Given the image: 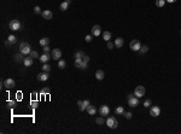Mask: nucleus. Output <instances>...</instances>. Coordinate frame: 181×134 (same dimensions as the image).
Here are the masks:
<instances>
[{
  "mask_svg": "<svg viewBox=\"0 0 181 134\" xmlns=\"http://www.w3.org/2000/svg\"><path fill=\"white\" fill-rule=\"evenodd\" d=\"M42 17H44L45 19H52V17H53V13H52V11H49V10H45V11H42Z\"/></svg>",
  "mask_w": 181,
  "mask_h": 134,
  "instance_id": "obj_15",
  "label": "nucleus"
},
{
  "mask_svg": "<svg viewBox=\"0 0 181 134\" xmlns=\"http://www.w3.org/2000/svg\"><path fill=\"white\" fill-rule=\"evenodd\" d=\"M91 105V103H89V100H87V99H85V100H82V105L80 106L79 109L81 110V111H85L86 109H87L88 106Z\"/></svg>",
  "mask_w": 181,
  "mask_h": 134,
  "instance_id": "obj_21",
  "label": "nucleus"
},
{
  "mask_svg": "<svg viewBox=\"0 0 181 134\" xmlns=\"http://www.w3.org/2000/svg\"><path fill=\"white\" fill-rule=\"evenodd\" d=\"M86 111H87L89 115L93 116V115H95V112H97V109H95V106L94 105H89L87 109H86Z\"/></svg>",
  "mask_w": 181,
  "mask_h": 134,
  "instance_id": "obj_22",
  "label": "nucleus"
},
{
  "mask_svg": "<svg viewBox=\"0 0 181 134\" xmlns=\"http://www.w3.org/2000/svg\"><path fill=\"white\" fill-rule=\"evenodd\" d=\"M34 12H35L36 15H40V13H42V12H41V9H40L39 6H35V7H34Z\"/></svg>",
  "mask_w": 181,
  "mask_h": 134,
  "instance_id": "obj_38",
  "label": "nucleus"
},
{
  "mask_svg": "<svg viewBox=\"0 0 181 134\" xmlns=\"http://www.w3.org/2000/svg\"><path fill=\"white\" fill-rule=\"evenodd\" d=\"M75 67L85 70V69H87V63L83 62L82 58H75Z\"/></svg>",
  "mask_w": 181,
  "mask_h": 134,
  "instance_id": "obj_6",
  "label": "nucleus"
},
{
  "mask_svg": "<svg viewBox=\"0 0 181 134\" xmlns=\"http://www.w3.org/2000/svg\"><path fill=\"white\" fill-rule=\"evenodd\" d=\"M9 28L11 29V30H13V32H16V30H21L23 28V24L18 19H12L9 23Z\"/></svg>",
  "mask_w": 181,
  "mask_h": 134,
  "instance_id": "obj_1",
  "label": "nucleus"
},
{
  "mask_svg": "<svg viewBox=\"0 0 181 134\" xmlns=\"http://www.w3.org/2000/svg\"><path fill=\"white\" fill-rule=\"evenodd\" d=\"M85 57V53H83L82 51H77L76 53H75V58H83Z\"/></svg>",
  "mask_w": 181,
  "mask_h": 134,
  "instance_id": "obj_32",
  "label": "nucleus"
},
{
  "mask_svg": "<svg viewBox=\"0 0 181 134\" xmlns=\"http://www.w3.org/2000/svg\"><path fill=\"white\" fill-rule=\"evenodd\" d=\"M105 123H106V126H108L109 128H111V129L117 128V126H118V122H117V120H116L115 117H112V116L108 117V120L105 121Z\"/></svg>",
  "mask_w": 181,
  "mask_h": 134,
  "instance_id": "obj_3",
  "label": "nucleus"
},
{
  "mask_svg": "<svg viewBox=\"0 0 181 134\" xmlns=\"http://www.w3.org/2000/svg\"><path fill=\"white\" fill-rule=\"evenodd\" d=\"M100 34H101V28H100V25H98V24L93 25V27H92V35H93V36H99Z\"/></svg>",
  "mask_w": 181,
  "mask_h": 134,
  "instance_id": "obj_13",
  "label": "nucleus"
},
{
  "mask_svg": "<svg viewBox=\"0 0 181 134\" xmlns=\"http://www.w3.org/2000/svg\"><path fill=\"white\" fill-rule=\"evenodd\" d=\"M3 85L5 86V88L12 89L15 86H16V82H15V80H13V78H6L5 81L3 82Z\"/></svg>",
  "mask_w": 181,
  "mask_h": 134,
  "instance_id": "obj_8",
  "label": "nucleus"
},
{
  "mask_svg": "<svg viewBox=\"0 0 181 134\" xmlns=\"http://www.w3.org/2000/svg\"><path fill=\"white\" fill-rule=\"evenodd\" d=\"M7 106H10V108H15L16 106V100H7Z\"/></svg>",
  "mask_w": 181,
  "mask_h": 134,
  "instance_id": "obj_35",
  "label": "nucleus"
},
{
  "mask_svg": "<svg viewBox=\"0 0 181 134\" xmlns=\"http://www.w3.org/2000/svg\"><path fill=\"white\" fill-rule=\"evenodd\" d=\"M159 114H161L159 106H151V108H150V115H151L152 117H157V116H159Z\"/></svg>",
  "mask_w": 181,
  "mask_h": 134,
  "instance_id": "obj_10",
  "label": "nucleus"
},
{
  "mask_svg": "<svg viewBox=\"0 0 181 134\" xmlns=\"http://www.w3.org/2000/svg\"><path fill=\"white\" fill-rule=\"evenodd\" d=\"M24 55H23L22 52H19V53H17V55H15V61L17 62V63H23V61H24Z\"/></svg>",
  "mask_w": 181,
  "mask_h": 134,
  "instance_id": "obj_18",
  "label": "nucleus"
},
{
  "mask_svg": "<svg viewBox=\"0 0 181 134\" xmlns=\"http://www.w3.org/2000/svg\"><path fill=\"white\" fill-rule=\"evenodd\" d=\"M95 77H97V80H104V77H105V73L103 71V70H98L97 73H95Z\"/></svg>",
  "mask_w": 181,
  "mask_h": 134,
  "instance_id": "obj_23",
  "label": "nucleus"
},
{
  "mask_svg": "<svg viewBox=\"0 0 181 134\" xmlns=\"http://www.w3.org/2000/svg\"><path fill=\"white\" fill-rule=\"evenodd\" d=\"M165 4V0H156V6L157 7H163Z\"/></svg>",
  "mask_w": 181,
  "mask_h": 134,
  "instance_id": "obj_30",
  "label": "nucleus"
},
{
  "mask_svg": "<svg viewBox=\"0 0 181 134\" xmlns=\"http://www.w3.org/2000/svg\"><path fill=\"white\" fill-rule=\"evenodd\" d=\"M42 50H44V53H48V52H49V47H48V46H45V47H42Z\"/></svg>",
  "mask_w": 181,
  "mask_h": 134,
  "instance_id": "obj_42",
  "label": "nucleus"
},
{
  "mask_svg": "<svg viewBox=\"0 0 181 134\" xmlns=\"http://www.w3.org/2000/svg\"><path fill=\"white\" fill-rule=\"evenodd\" d=\"M180 34H181V30H180Z\"/></svg>",
  "mask_w": 181,
  "mask_h": 134,
  "instance_id": "obj_47",
  "label": "nucleus"
},
{
  "mask_svg": "<svg viewBox=\"0 0 181 134\" xmlns=\"http://www.w3.org/2000/svg\"><path fill=\"white\" fill-rule=\"evenodd\" d=\"M77 105H79V108L82 105V100H77Z\"/></svg>",
  "mask_w": 181,
  "mask_h": 134,
  "instance_id": "obj_44",
  "label": "nucleus"
},
{
  "mask_svg": "<svg viewBox=\"0 0 181 134\" xmlns=\"http://www.w3.org/2000/svg\"><path fill=\"white\" fill-rule=\"evenodd\" d=\"M151 104H152V103H151L150 99H146V100L144 101V106H145V108H151Z\"/></svg>",
  "mask_w": 181,
  "mask_h": 134,
  "instance_id": "obj_36",
  "label": "nucleus"
},
{
  "mask_svg": "<svg viewBox=\"0 0 181 134\" xmlns=\"http://www.w3.org/2000/svg\"><path fill=\"white\" fill-rule=\"evenodd\" d=\"M165 1H168V3H170V4H173V3H175L176 0H165Z\"/></svg>",
  "mask_w": 181,
  "mask_h": 134,
  "instance_id": "obj_45",
  "label": "nucleus"
},
{
  "mask_svg": "<svg viewBox=\"0 0 181 134\" xmlns=\"http://www.w3.org/2000/svg\"><path fill=\"white\" fill-rule=\"evenodd\" d=\"M65 65H66L65 61H63V59H59V62H58V68H59V69H64V68H65Z\"/></svg>",
  "mask_w": 181,
  "mask_h": 134,
  "instance_id": "obj_29",
  "label": "nucleus"
},
{
  "mask_svg": "<svg viewBox=\"0 0 181 134\" xmlns=\"http://www.w3.org/2000/svg\"><path fill=\"white\" fill-rule=\"evenodd\" d=\"M51 56H52V59H55V61H59L60 57H62V51L59 48H53L52 50V53H51Z\"/></svg>",
  "mask_w": 181,
  "mask_h": 134,
  "instance_id": "obj_9",
  "label": "nucleus"
},
{
  "mask_svg": "<svg viewBox=\"0 0 181 134\" xmlns=\"http://www.w3.org/2000/svg\"><path fill=\"white\" fill-rule=\"evenodd\" d=\"M134 95L138 98H141L145 95V87L144 86H138L137 88L134 89Z\"/></svg>",
  "mask_w": 181,
  "mask_h": 134,
  "instance_id": "obj_7",
  "label": "nucleus"
},
{
  "mask_svg": "<svg viewBox=\"0 0 181 134\" xmlns=\"http://www.w3.org/2000/svg\"><path fill=\"white\" fill-rule=\"evenodd\" d=\"M33 63H34V59L30 56L25 57V58H24V61H23V64H24L25 67H32V65H33Z\"/></svg>",
  "mask_w": 181,
  "mask_h": 134,
  "instance_id": "obj_16",
  "label": "nucleus"
},
{
  "mask_svg": "<svg viewBox=\"0 0 181 134\" xmlns=\"http://www.w3.org/2000/svg\"><path fill=\"white\" fill-rule=\"evenodd\" d=\"M19 52H22L23 55H30V45L25 42V41H22L21 44H19Z\"/></svg>",
  "mask_w": 181,
  "mask_h": 134,
  "instance_id": "obj_2",
  "label": "nucleus"
},
{
  "mask_svg": "<svg viewBox=\"0 0 181 134\" xmlns=\"http://www.w3.org/2000/svg\"><path fill=\"white\" fill-rule=\"evenodd\" d=\"M49 44V39L48 38H42V39H40V45L45 47V46H48Z\"/></svg>",
  "mask_w": 181,
  "mask_h": 134,
  "instance_id": "obj_24",
  "label": "nucleus"
},
{
  "mask_svg": "<svg viewBox=\"0 0 181 134\" xmlns=\"http://www.w3.org/2000/svg\"><path fill=\"white\" fill-rule=\"evenodd\" d=\"M82 59H83V62H86V63H88V62H89V57H88L87 55H85V57H83Z\"/></svg>",
  "mask_w": 181,
  "mask_h": 134,
  "instance_id": "obj_43",
  "label": "nucleus"
},
{
  "mask_svg": "<svg viewBox=\"0 0 181 134\" xmlns=\"http://www.w3.org/2000/svg\"><path fill=\"white\" fill-rule=\"evenodd\" d=\"M51 58H52V56H49L48 53H44V55L40 57L39 59H40V62H41V63H47Z\"/></svg>",
  "mask_w": 181,
  "mask_h": 134,
  "instance_id": "obj_20",
  "label": "nucleus"
},
{
  "mask_svg": "<svg viewBox=\"0 0 181 134\" xmlns=\"http://www.w3.org/2000/svg\"><path fill=\"white\" fill-rule=\"evenodd\" d=\"M104 122H105L104 116H101V115H100L99 117L95 118V123H97V124H99V126H100V124H104Z\"/></svg>",
  "mask_w": 181,
  "mask_h": 134,
  "instance_id": "obj_26",
  "label": "nucleus"
},
{
  "mask_svg": "<svg viewBox=\"0 0 181 134\" xmlns=\"http://www.w3.org/2000/svg\"><path fill=\"white\" fill-rule=\"evenodd\" d=\"M49 93V88L48 87H46V88H42L41 91H40V94L44 95V94H48Z\"/></svg>",
  "mask_w": 181,
  "mask_h": 134,
  "instance_id": "obj_33",
  "label": "nucleus"
},
{
  "mask_svg": "<svg viewBox=\"0 0 181 134\" xmlns=\"http://www.w3.org/2000/svg\"><path fill=\"white\" fill-rule=\"evenodd\" d=\"M115 47V42H111V41H108V48L109 50H112Z\"/></svg>",
  "mask_w": 181,
  "mask_h": 134,
  "instance_id": "obj_40",
  "label": "nucleus"
},
{
  "mask_svg": "<svg viewBox=\"0 0 181 134\" xmlns=\"http://www.w3.org/2000/svg\"><path fill=\"white\" fill-rule=\"evenodd\" d=\"M103 39H104L105 41H110V39H111V33H110V32H104V33H103Z\"/></svg>",
  "mask_w": 181,
  "mask_h": 134,
  "instance_id": "obj_27",
  "label": "nucleus"
},
{
  "mask_svg": "<svg viewBox=\"0 0 181 134\" xmlns=\"http://www.w3.org/2000/svg\"><path fill=\"white\" fill-rule=\"evenodd\" d=\"M128 105L131 108H135V106L139 105V98L135 97L133 94H129L128 95Z\"/></svg>",
  "mask_w": 181,
  "mask_h": 134,
  "instance_id": "obj_4",
  "label": "nucleus"
},
{
  "mask_svg": "<svg viewBox=\"0 0 181 134\" xmlns=\"http://www.w3.org/2000/svg\"><path fill=\"white\" fill-rule=\"evenodd\" d=\"M147 51H148V46H147V45H143V46H141V48H140V51H139V52H140V53L143 55V53H146Z\"/></svg>",
  "mask_w": 181,
  "mask_h": 134,
  "instance_id": "obj_31",
  "label": "nucleus"
},
{
  "mask_svg": "<svg viewBox=\"0 0 181 134\" xmlns=\"http://www.w3.org/2000/svg\"><path fill=\"white\" fill-rule=\"evenodd\" d=\"M99 114L101 115V116H108L110 114V109H109V106L108 105H101L100 108H99Z\"/></svg>",
  "mask_w": 181,
  "mask_h": 134,
  "instance_id": "obj_12",
  "label": "nucleus"
},
{
  "mask_svg": "<svg viewBox=\"0 0 181 134\" xmlns=\"http://www.w3.org/2000/svg\"><path fill=\"white\" fill-rule=\"evenodd\" d=\"M115 114L116 115H123L124 114V109H123V106H117L115 109Z\"/></svg>",
  "mask_w": 181,
  "mask_h": 134,
  "instance_id": "obj_25",
  "label": "nucleus"
},
{
  "mask_svg": "<svg viewBox=\"0 0 181 134\" xmlns=\"http://www.w3.org/2000/svg\"><path fill=\"white\" fill-rule=\"evenodd\" d=\"M70 4H71V0H65V1H63V3L60 4L59 9L62 11H65V10H68V7H69Z\"/></svg>",
  "mask_w": 181,
  "mask_h": 134,
  "instance_id": "obj_17",
  "label": "nucleus"
},
{
  "mask_svg": "<svg viewBox=\"0 0 181 134\" xmlns=\"http://www.w3.org/2000/svg\"><path fill=\"white\" fill-rule=\"evenodd\" d=\"M32 95L35 98V97H38V93H36V92H33V93H32Z\"/></svg>",
  "mask_w": 181,
  "mask_h": 134,
  "instance_id": "obj_46",
  "label": "nucleus"
},
{
  "mask_svg": "<svg viewBox=\"0 0 181 134\" xmlns=\"http://www.w3.org/2000/svg\"><path fill=\"white\" fill-rule=\"evenodd\" d=\"M49 70H51V65H49L48 63H44V65H42V71L48 73Z\"/></svg>",
  "mask_w": 181,
  "mask_h": 134,
  "instance_id": "obj_28",
  "label": "nucleus"
},
{
  "mask_svg": "<svg viewBox=\"0 0 181 134\" xmlns=\"http://www.w3.org/2000/svg\"><path fill=\"white\" fill-rule=\"evenodd\" d=\"M85 40H86V42H91L92 40H93V35L91 34V35H87L86 38H85Z\"/></svg>",
  "mask_w": 181,
  "mask_h": 134,
  "instance_id": "obj_39",
  "label": "nucleus"
},
{
  "mask_svg": "<svg viewBox=\"0 0 181 134\" xmlns=\"http://www.w3.org/2000/svg\"><path fill=\"white\" fill-rule=\"evenodd\" d=\"M30 105H32V108H33V109H35V108H38L39 103H38V101H35V100H33L32 103H30Z\"/></svg>",
  "mask_w": 181,
  "mask_h": 134,
  "instance_id": "obj_41",
  "label": "nucleus"
},
{
  "mask_svg": "<svg viewBox=\"0 0 181 134\" xmlns=\"http://www.w3.org/2000/svg\"><path fill=\"white\" fill-rule=\"evenodd\" d=\"M129 47H131V50L132 51L138 52V51H140V48H141V44H140V41H139V40L133 39L132 41H131V44H129Z\"/></svg>",
  "mask_w": 181,
  "mask_h": 134,
  "instance_id": "obj_5",
  "label": "nucleus"
},
{
  "mask_svg": "<svg viewBox=\"0 0 181 134\" xmlns=\"http://www.w3.org/2000/svg\"><path fill=\"white\" fill-rule=\"evenodd\" d=\"M123 44H124L123 38H117V39L115 40V47L116 48H121V47L123 46Z\"/></svg>",
  "mask_w": 181,
  "mask_h": 134,
  "instance_id": "obj_19",
  "label": "nucleus"
},
{
  "mask_svg": "<svg viewBox=\"0 0 181 134\" xmlns=\"http://www.w3.org/2000/svg\"><path fill=\"white\" fill-rule=\"evenodd\" d=\"M29 56L32 57L33 59H34V58H39V53H38V51H32Z\"/></svg>",
  "mask_w": 181,
  "mask_h": 134,
  "instance_id": "obj_34",
  "label": "nucleus"
},
{
  "mask_svg": "<svg viewBox=\"0 0 181 134\" xmlns=\"http://www.w3.org/2000/svg\"><path fill=\"white\" fill-rule=\"evenodd\" d=\"M48 73H46V71H42V73L38 74V76H36V78H38L39 81H47L48 80Z\"/></svg>",
  "mask_w": 181,
  "mask_h": 134,
  "instance_id": "obj_14",
  "label": "nucleus"
},
{
  "mask_svg": "<svg viewBox=\"0 0 181 134\" xmlns=\"http://www.w3.org/2000/svg\"><path fill=\"white\" fill-rule=\"evenodd\" d=\"M123 115H124V117H126L127 120H131V118L133 117L132 112H129V111H128V112H126V111H124V114H123Z\"/></svg>",
  "mask_w": 181,
  "mask_h": 134,
  "instance_id": "obj_37",
  "label": "nucleus"
},
{
  "mask_svg": "<svg viewBox=\"0 0 181 134\" xmlns=\"http://www.w3.org/2000/svg\"><path fill=\"white\" fill-rule=\"evenodd\" d=\"M16 42H17V38L13 34H11V35L7 36V40L5 41V45L6 46H12V45H15Z\"/></svg>",
  "mask_w": 181,
  "mask_h": 134,
  "instance_id": "obj_11",
  "label": "nucleus"
}]
</instances>
